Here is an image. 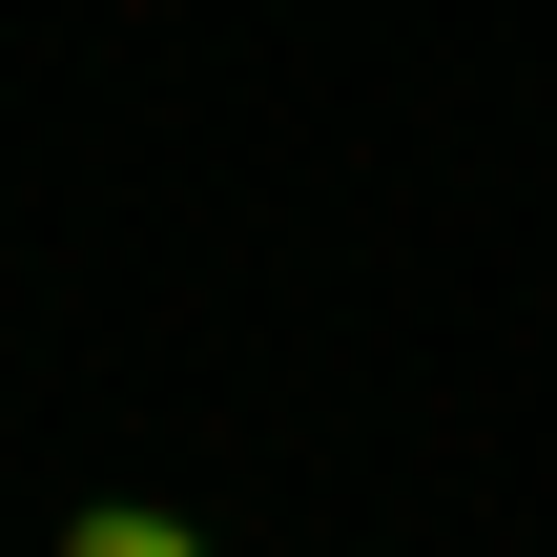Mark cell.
Masks as SVG:
<instances>
[{"label": "cell", "instance_id": "1", "mask_svg": "<svg viewBox=\"0 0 557 557\" xmlns=\"http://www.w3.org/2000/svg\"><path fill=\"white\" fill-rule=\"evenodd\" d=\"M41 557H227V537H207L186 496H62V537H41Z\"/></svg>", "mask_w": 557, "mask_h": 557}]
</instances>
